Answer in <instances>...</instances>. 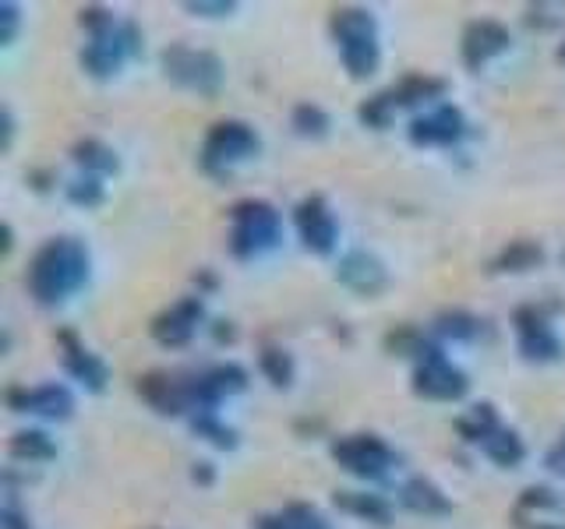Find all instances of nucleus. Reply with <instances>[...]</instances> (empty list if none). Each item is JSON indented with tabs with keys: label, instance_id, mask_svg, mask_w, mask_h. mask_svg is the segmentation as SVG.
<instances>
[{
	"label": "nucleus",
	"instance_id": "6ab92c4d",
	"mask_svg": "<svg viewBox=\"0 0 565 529\" xmlns=\"http://www.w3.org/2000/svg\"><path fill=\"white\" fill-rule=\"evenodd\" d=\"M399 505L417 511V516H449L452 501L441 494V487H435L428 476H414L399 487Z\"/></svg>",
	"mask_w": 565,
	"mask_h": 529
},
{
	"label": "nucleus",
	"instance_id": "37998d69",
	"mask_svg": "<svg viewBox=\"0 0 565 529\" xmlns=\"http://www.w3.org/2000/svg\"><path fill=\"white\" fill-rule=\"evenodd\" d=\"M541 529H552V526H541Z\"/></svg>",
	"mask_w": 565,
	"mask_h": 529
},
{
	"label": "nucleus",
	"instance_id": "79ce46f5",
	"mask_svg": "<svg viewBox=\"0 0 565 529\" xmlns=\"http://www.w3.org/2000/svg\"><path fill=\"white\" fill-rule=\"evenodd\" d=\"M562 269H565V251H562Z\"/></svg>",
	"mask_w": 565,
	"mask_h": 529
},
{
	"label": "nucleus",
	"instance_id": "4be33fe9",
	"mask_svg": "<svg viewBox=\"0 0 565 529\" xmlns=\"http://www.w3.org/2000/svg\"><path fill=\"white\" fill-rule=\"evenodd\" d=\"M71 159L88 173V176H114L117 170H120V159H117V152L106 145V141H99V138H85V141H78L75 149H71Z\"/></svg>",
	"mask_w": 565,
	"mask_h": 529
},
{
	"label": "nucleus",
	"instance_id": "c756f323",
	"mask_svg": "<svg viewBox=\"0 0 565 529\" xmlns=\"http://www.w3.org/2000/svg\"><path fill=\"white\" fill-rule=\"evenodd\" d=\"M191 431L199 434V438H205L209 445L223 449V452L237 449V431L230 428V423H223L220 413H194L191 417Z\"/></svg>",
	"mask_w": 565,
	"mask_h": 529
},
{
	"label": "nucleus",
	"instance_id": "20e7f679",
	"mask_svg": "<svg viewBox=\"0 0 565 529\" xmlns=\"http://www.w3.org/2000/svg\"><path fill=\"white\" fill-rule=\"evenodd\" d=\"M262 152V138L247 120H220L212 123L205 141H202V152H199V163L209 176H230L241 163L255 159Z\"/></svg>",
	"mask_w": 565,
	"mask_h": 529
},
{
	"label": "nucleus",
	"instance_id": "72a5a7b5",
	"mask_svg": "<svg viewBox=\"0 0 565 529\" xmlns=\"http://www.w3.org/2000/svg\"><path fill=\"white\" fill-rule=\"evenodd\" d=\"M78 22H82V29H85L88 35H99V32H106V29H114V25H117V18H114L110 8L93 4V8H82Z\"/></svg>",
	"mask_w": 565,
	"mask_h": 529
},
{
	"label": "nucleus",
	"instance_id": "a211bd4d",
	"mask_svg": "<svg viewBox=\"0 0 565 529\" xmlns=\"http://www.w3.org/2000/svg\"><path fill=\"white\" fill-rule=\"evenodd\" d=\"M335 279H340L347 290L361 293V296H375V293H382L388 287L385 264L375 255H367V251H350L340 261V269H335Z\"/></svg>",
	"mask_w": 565,
	"mask_h": 529
},
{
	"label": "nucleus",
	"instance_id": "f3484780",
	"mask_svg": "<svg viewBox=\"0 0 565 529\" xmlns=\"http://www.w3.org/2000/svg\"><path fill=\"white\" fill-rule=\"evenodd\" d=\"M138 396L146 399L156 413H163V417L191 413L184 375H170V370H152V375L138 378Z\"/></svg>",
	"mask_w": 565,
	"mask_h": 529
},
{
	"label": "nucleus",
	"instance_id": "aec40b11",
	"mask_svg": "<svg viewBox=\"0 0 565 529\" xmlns=\"http://www.w3.org/2000/svg\"><path fill=\"white\" fill-rule=\"evenodd\" d=\"M255 529H332L329 519L318 511L315 505L305 501H290L279 511H269V516H258Z\"/></svg>",
	"mask_w": 565,
	"mask_h": 529
},
{
	"label": "nucleus",
	"instance_id": "9d476101",
	"mask_svg": "<svg viewBox=\"0 0 565 529\" xmlns=\"http://www.w3.org/2000/svg\"><path fill=\"white\" fill-rule=\"evenodd\" d=\"M512 325H516V346L520 357L530 364H555L562 360V339L555 325L547 322V314L541 307H520L512 314Z\"/></svg>",
	"mask_w": 565,
	"mask_h": 529
},
{
	"label": "nucleus",
	"instance_id": "473e14b6",
	"mask_svg": "<svg viewBox=\"0 0 565 529\" xmlns=\"http://www.w3.org/2000/svg\"><path fill=\"white\" fill-rule=\"evenodd\" d=\"M358 117H361V123H367V128H375V131H385L388 123H393V117H396V102H393V93H375L371 99H364L361 102V110H358Z\"/></svg>",
	"mask_w": 565,
	"mask_h": 529
},
{
	"label": "nucleus",
	"instance_id": "ddd939ff",
	"mask_svg": "<svg viewBox=\"0 0 565 529\" xmlns=\"http://www.w3.org/2000/svg\"><path fill=\"white\" fill-rule=\"evenodd\" d=\"M202 322H205V304H202V293H199V296H181L163 314H156L149 332L159 346L181 349L194 339V335H199Z\"/></svg>",
	"mask_w": 565,
	"mask_h": 529
},
{
	"label": "nucleus",
	"instance_id": "ea45409f",
	"mask_svg": "<svg viewBox=\"0 0 565 529\" xmlns=\"http://www.w3.org/2000/svg\"><path fill=\"white\" fill-rule=\"evenodd\" d=\"M11 247H14V229L11 223H4V255H11Z\"/></svg>",
	"mask_w": 565,
	"mask_h": 529
},
{
	"label": "nucleus",
	"instance_id": "f704fd0d",
	"mask_svg": "<svg viewBox=\"0 0 565 529\" xmlns=\"http://www.w3.org/2000/svg\"><path fill=\"white\" fill-rule=\"evenodd\" d=\"M18 25H22V8L18 4H0V43H14Z\"/></svg>",
	"mask_w": 565,
	"mask_h": 529
},
{
	"label": "nucleus",
	"instance_id": "f03ea898",
	"mask_svg": "<svg viewBox=\"0 0 565 529\" xmlns=\"http://www.w3.org/2000/svg\"><path fill=\"white\" fill-rule=\"evenodd\" d=\"M329 32L340 64L353 82H367L382 64V43H379V22L367 8H335L329 18Z\"/></svg>",
	"mask_w": 565,
	"mask_h": 529
},
{
	"label": "nucleus",
	"instance_id": "cd10ccee",
	"mask_svg": "<svg viewBox=\"0 0 565 529\" xmlns=\"http://www.w3.org/2000/svg\"><path fill=\"white\" fill-rule=\"evenodd\" d=\"M435 332L441 339H463V343H473L477 335L484 332V322L477 314H467V311H446L435 322Z\"/></svg>",
	"mask_w": 565,
	"mask_h": 529
},
{
	"label": "nucleus",
	"instance_id": "423d86ee",
	"mask_svg": "<svg viewBox=\"0 0 565 529\" xmlns=\"http://www.w3.org/2000/svg\"><path fill=\"white\" fill-rule=\"evenodd\" d=\"M414 360V396L431 402H459L470 392V378L446 357V349L438 343L424 339Z\"/></svg>",
	"mask_w": 565,
	"mask_h": 529
},
{
	"label": "nucleus",
	"instance_id": "412c9836",
	"mask_svg": "<svg viewBox=\"0 0 565 529\" xmlns=\"http://www.w3.org/2000/svg\"><path fill=\"white\" fill-rule=\"evenodd\" d=\"M335 508H343L350 516L367 519L375 526H385L393 519V505H388L382 494H367V490H340L335 494Z\"/></svg>",
	"mask_w": 565,
	"mask_h": 529
},
{
	"label": "nucleus",
	"instance_id": "7c9ffc66",
	"mask_svg": "<svg viewBox=\"0 0 565 529\" xmlns=\"http://www.w3.org/2000/svg\"><path fill=\"white\" fill-rule=\"evenodd\" d=\"M290 123H294V131H297L300 138H326L329 128H332L329 114H326L318 102H300V106H294Z\"/></svg>",
	"mask_w": 565,
	"mask_h": 529
},
{
	"label": "nucleus",
	"instance_id": "1a4fd4ad",
	"mask_svg": "<svg viewBox=\"0 0 565 529\" xmlns=\"http://www.w3.org/2000/svg\"><path fill=\"white\" fill-rule=\"evenodd\" d=\"M188 381V406L194 413H216V406L230 396H237L247 388V370L241 364H216L205 370L184 375Z\"/></svg>",
	"mask_w": 565,
	"mask_h": 529
},
{
	"label": "nucleus",
	"instance_id": "4c0bfd02",
	"mask_svg": "<svg viewBox=\"0 0 565 529\" xmlns=\"http://www.w3.org/2000/svg\"><path fill=\"white\" fill-rule=\"evenodd\" d=\"M191 481H194V484H202V487H209L212 481H216V469H212V463H194Z\"/></svg>",
	"mask_w": 565,
	"mask_h": 529
},
{
	"label": "nucleus",
	"instance_id": "4468645a",
	"mask_svg": "<svg viewBox=\"0 0 565 529\" xmlns=\"http://www.w3.org/2000/svg\"><path fill=\"white\" fill-rule=\"evenodd\" d=\"M467 134V117L452 102H438L435 110L411 120V141L417 149H449Z\"/></svg>",
	"mask_w": 565,
	"mask_h": 529
},
{
	"label": "nucleus",
	"instance_id": "f8f14e48",
	"mask_svg": "<svg viewBox=\"0 0 565 529\" xmlns=\"http://www.w3.org/2000/svg\"><path fill=\"white\" fill-rule=\"evenodd\" d=\"M8 410L14 413H29V417H43V420H67L75 413V396L71 388L61 381H43V385H18L8 388Z\"/></svg>",
	"mask_w": 565,
	"mask_h": 529
},
{
	"label": "nucleus",
	"instance_id": "7ed1b4c3",
	"mask_svg": "<svg viewBox=\"0 0 565 529\" xmlns=\"http://www.w3.org/2000/svg\"><path fill=\"white\" fill-rule=\"evenodd\" d=\"M282 240V216L276 205L262 198H244L230 208V255L241 261H255L276 251Z\"/></svg>",
	"mask_w": 565,
	"mask_h": 529
},
{
	"label": "nucleus",
	"instance_id": "5701e85b",
	"mask_svg": "<svg viewBox=\"0 0 565 529\" xmlns=\"http://www.w3.org/2000/svg\"><path fill=\"white\" fill-rule=\"evenodd\" d=\"M8 455L18 458V463H50V458H57V441H53L46 431H18L11 441H8Z\"/></svg>",
	"mask_w": 565,
	"mask_h": 529
},
{
	"label": "nucleus",
	"instance_id": "393cba45",
	"mask_svg": "<svg viewBox=\"0 0 565 529\" xmlns=\"http://www.w3.org/2000/svg\"><path fill=\"white\" fill-rule=\"evenodd\" d=\"M544 261V247L534 244V240H509L499 258L491 261V272H530L537 269V264Z\"/></svg>",
	"mask_w": 565,
	"mask_h": 529
},
{
	"label": "nucleus",
	"instance_id": "c9c22d12",
	"mask_svg": "<svg viewBox=\"0 0 565 529\" xmlns=\"http://www.w3.org/2000/svg\"><path fill=\"white\" fill-rule=\"evenodd\" d=\"M191 14H202V18H226L234 14L237 4H226V0H220V4H209V0H199V4H188Z\"/></svg>",
	"mask_w": 565,
	"mask_h": 529
},
{
	"label": "nucleus",
	"instance_id": "e433bc0d",
	"mask_svg": "<svg viewBox=\"0 0 565 529\" xmlns=\"http://www.w3.org/2000/svg\"><path fill=\"white\" fill-rule=\"evenodd\" d=\"M544 463H547V469H552V473H565V431L558 434V441H555V445L547 449Z\"/></svg>",
	"mask_w": 565,
	"mask_h": 529
},
{
	"label": "nucleus",
	"instance_id": "58836bf2",
	"mask_svg": "<svg viewBox=\"0 0 565 529\" xmlns=\"http://www.w3.org/2000/svg\"><path fill=\"white\" fill-rule=\"evenodd\" d=\"M11 138H14V117L11 106H4V149H11Z\"/></svg>",
	"mask_w": 565,
	"mask_h": 529
},
{
	"label": "nucleus",
	"instance_id": "2f4dec72",
	"mask_svg": "<svg viewBox=\"0 0 565 529\" xmlns=\"http://www.w3.org/2000/svg\"><path fill=\"white\" fill-rule=\"evenodd\" d=\"M67 202L71 205H78V208H99L103 202H106V184H103V176H88V173H82V176H75V181L67 184Z\"/></svg>",
	"mask_w": 565,
	"mask_h": 529
},
{
	"label": "nucleus",
	"instance_id": "c85d7f7f",
	"mask_svg": "<svg viewBox=\"0 0 565 529\" xmlns=\"http://www.w3.org/2000/svg\"><path fill=\"white\" fill-rule=\"evenodd\" d=\"M258 370L276 388H290L294 385V357L282 346H262V353H258Z\"/></svg>",
	"mask_w": 565,
	"mask_h": 529
},
{
	"label": "nucleus",
	"instance_id": "a878e982",
	"mask_svg": "<svg viewBox=\"0 0 565 529\" xmlns=\"http://www.w3.org/2000/svg\"><path fill=\"white\" fill-rule=\"evenodd\" d=\"M481 452L491 458L494 466H502V469H512V466H520L523 458H526V445H523V438L512 431V428H499L494 431L484 445H481Z\"/></svg>",
	"mask_w": 565,
	"mask_h": 529
},
{
	"label": "nucleus",
	"instance_id": "39448f33",
	"mask_svg": "<svg viewBox=\"0 0 565 529\" xmlns=\"http://www.w3.org/2000/svg\"><path fill=\"white\" fill-rule=\"evenodd\" d=\"M159 64H163V75L167 82H173L177 88H184V93H194V96H220V88L226 82V67L216 53L209 50H194V46H184V43H173L159 53Z\"/></svg>",
	"mask_w": 565,
	"mask_h": 529
},
{
	"label": "nucleus",
	"instance_id": "0eeeda50",
	"mask_svg": "<svg viewBox=\"0 0 565 529\" xmlns=\"http://www.w3.org/2000/svg\"><path fill=\"white\" fill-rule=\"evenodd\" d=\"M332 458L358 481H385L399 466V455L379 434H343L332 441Z\"/></svg>",
	"mask_w": 565,
	"mask_h": 529
},
{
	"label": "nucleus",
	"instance_id": "dca6fc26",
	"mask_svg": "<svg viewBox=\"0 0 565 529\" xmlns=\"http://www.w3.org/2000/svg\"><path fill=\"white\" fill-rule=\"evenodd\" d=\"M57 346H61V364L71 378H75L88 392H103L106 381H110V367L103 364L99 353L88 349L75 332H57Z\"/></svg>",
	"mask_w": 565,
	"mask_h": 529
},
{
	"label": "nucleus",
	"instance_id": "6e6552de",
	"mask_svg": "<svg viewBox=\"0 0 565 529\" xmlns=\"http://www.w3.org/2000/svg\"><path fill=\"white\" fill-rule=\"evenodd\" d=\"M135 53H141V29L135 22H117L99 35H88L82 46V67L93 78H114L117 71L128 64Z\"/></svg>",
	"mask_w": 565,
	"mask_h": 529
},
{
	"label": "nucleus",
	"instance_id": "b1692460",
	"mask_svg": "<svg viewBox=\"0 0 565 529\" xmlns=\"http://www.w3.org/2000/svg\"><path fill=\"white\" fill-rule=\"evenodd\" d=\"M499 428H502V420H499V413H494L491 402H477V406H470V410L456 420L459 438L470 441V445H484V441Z\"/></svg>",
	"mask_w": 565,
	"mask_h": 529
},
{
	"label": "nucleus",
	"instance_id": "2eb2a0df",
	"mask_svg": "<svg viewBox=\"0 0 565 529\" xmlns=\"http://www.w3.org/2000/svg\"><path fill=\"white\" fill-rule=\"evenodd\" d=\"M509 46H512V32L502 22H494V18H477V22L463 29V40H459V53H463V64L470 71H481Z\"/></svg>",
	"mask_w": 565,
	"mask_h": 529
},
{
	"label": "nucleus",
	"instance_id": "a19ab883",
	"mask_svg": "<svg viewBox=\"0 0 565 529\" xmlns=\"http://www.w3.org/2000/svg\"><path fill=\"white\" fill-rule=\"evenodd\" d=\"M558 61H562V64H565V43H562V46H558Z\"/></svg>",
	"mask_w": 565,
	"mask_h": 529
},
{
	"label": "nucleus",
	"instance_id": "f257e3e1",
	"mask_svg": "<svg viewBox=\"0 0 565 529\" xmlns=\"http://www.w3.org/2000/svg\"><path fill=\"white\" fill-rule=\"evenodd\" d=\"M93 255L78 237H50L25 269V290L40 307H57L88 287Z\"/></svg>",
	"mask_w": 565,
	"mask_h": 529
},
{
	"label": "nucleus",
	"instance_id": "bb28decb",
	"mask_svg": "<svg viewBox=\"0 0 565 529\" xmlns=\"http://www.w3.org/2000/svg\"><path fill=\"white\" fill-rule=\"evenodd\" d=\"M388 93H393V102L399 110V106H417V102H428V99H441V96H446V82L428 78V75H411V78H403L399 85L388 88Z\"/></svg>",
	"mask_w": 565,
	"mask_h": 529
},
{
	"label": "nucleus",
	"instance_id": "9b49d317",
	"mask_svg": "<svg viewBox=\"0 0 565 529\" xmlns=\"http://www.w3.org/2000/svg\"><path fill=\"white\" fill-rule=\"evenodd\" d=\"M294 223H297L300 244H305L311 255L326 258L335 251V244H340V223H335V212L329 208L322 194H308V198L294 208Z\"/></svg>",
	"mask_w": 565,
	"mask_h": 529
}]
</instances>
